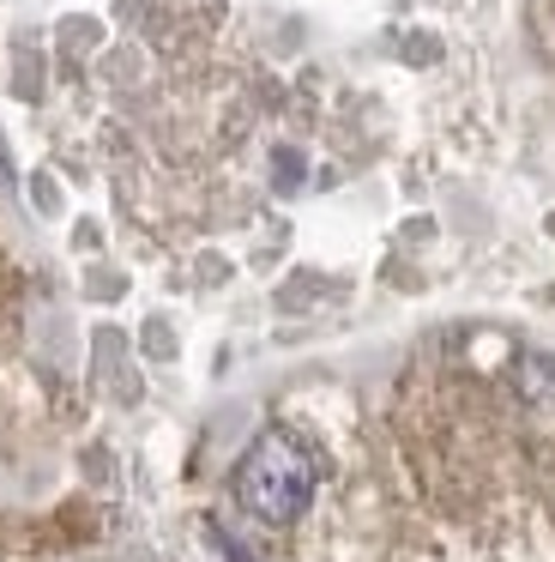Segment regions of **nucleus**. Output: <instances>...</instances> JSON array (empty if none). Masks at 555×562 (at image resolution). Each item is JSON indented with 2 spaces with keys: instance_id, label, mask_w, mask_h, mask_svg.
<instances>
[{
  "instance_id": "nucleus-1",
  "label": "nucleus",
  "mask_w": 555,
  "mask_h": 562,
  "mask_svg": "<svg viewBox=\"0 0 555 562\" xmlns=\"http://www.w3.org/2000/svg\"><path fill=\"white\" fill-rule=\"evenodd\" d=\"M314 484H320V472H314L308 441H302L296 429H284V424L265 429L236 465V502L265 526H290L296 514H308Z\"/></svg>"
}]
</instances>
